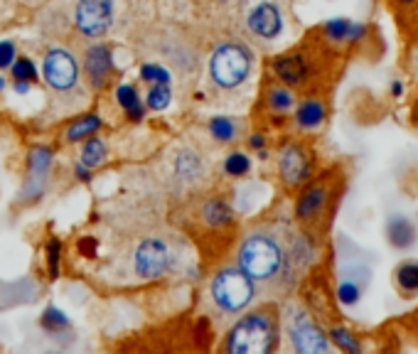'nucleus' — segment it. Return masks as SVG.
<instances>
[{
    "label": "nucleus",
    "instance_id": "obj_31",
    "mask_svg": "<svg viewBox=\"0 0 418 354\" xmlns=\"http://www.w3.org/2000/svg\"><path fill=\"white\" fill-rule=\"evenodd\" d=\"M268 104H271L273 111H288L293 106V94L288 88H271Z\"/></svg>",
    "mask_w": 418,
    "mask_h": 354
},
{
    "label": "nucleus",
    "instance_id": "obj_18",
    "mask_svg": "<svg viewBox=\"0 0 418 354\" xmlns=\"http://www.w3.org/2000/svg\"><path fill=\"white\" fill-rule=\"evenodd\" d=\"M295 118H298L300 128H318V125L323 123V118H325V106L320 104V101H315V99L303 101Z\"/></svg>",
    "mask_w": 418,
    "mask_h": 354
},
{
    "label": "nucleus",
    "instance_id": "obj_33",
    "mask_svg": "<svg viewBox=\"0 0 418 354\" xmlns=\"http://www.w3.org/2000/svg\"><path fill=\"white\" fill-rule=\"evenodd\" d=\"M15 62V45L8 40L0 42V69L10 67V64Z\"/></svg>",
    "mask_w": 418,
    "mask_h": 354
},
{
    "label": "nucleus",
    "instance_id": "obj_11",
    "mask_svg": "<svg viewBox=\"0 0 418 354\" xmlns=\"http://www.w3.org/2000/svg\"><path fill=\"white\" fill-rule=\"evenodd\" d=\"M111 69H114V59H111L109 47L104 45H94L86 54V77L91 79V86L101 88L109 79Z\"/></svg>",
    "mask_w": 418,
    "mask_h": 354
},
{
    "label": "nucleus",
    "instance_id": "obj_8",
    "mask_svg": "<svg viewBox=\"0 0 418 354\" xmlns=\"http://www.w3.org/2000/svg\"><path fill=\"white\" fill-rule=\"evenodd\" d=\"M77 27L89 37H101L111 25V3L109 0H79Z\"/></svg>",
    "mask_w": 418,
    "mask_h": 354
},
{
    "label": "nucleus",
    "instance_id": "obj_26",
    "mask_svg": "<svg viewBox=\"0 0 418 354\" xmlns=\"http://www.w3.org/2000/svg\"><path fill=\"white\" fill-rule=\"evenodd\" d=\"M332 342L337 344V347L342 349V352H350V354H359V342L355 339V334L350 332V330H345V328H334L332 332Z\"/></svg>",
    "mask_w": 418,
    "mask_h": 354
},
{
    "label": "nucleus",
    "instance_id": "obj_28",
    "mask_svg": "<svg viewBox=\"0 0 418 354\" xmlns=\"http://www.w3.org/2000/svg\"><path fill=\"white\" fill-rule=\"evenodd\" d=\"M249 167H251V160L244 155V153H231V155L226 157V162H224L226 175H231V177L246 175V172H249Z\"/></svg>",
    "mask_w": 418,
    "mask_h": 354
},
{
    "label": "nucleus",
    "instance_id": "obj_39",
    "mask_svg": "<svg viewBox=\"0 0 418 354\" xmlns=\"http://www.w3.org/2000/svg\"><path fill=\"white\" fill-rule=\"evenodd\" d=\"M3 88H6V79L0 77V91H3Z\"/></svg>",
    "mask_w": 418,
    "mask_h": 354
},
{
    "label": "nucleus",
    "instance_id": "obj_14",
    "mask_svg": "<svg viewBox=\"0 0 418 354\" xmlns=\"http://www.w3.org/2000/svg\"><path fill=\"white\" fill-rule=\"evenodd\" d=\"M273 69H276L278 77H281L286 84H291V86H298V84H303L305 74H308V67H305L303 57H298V54H288V57H281L276 64H273Z\"/></svg>",
    "mask_w": 418,
    "mask_h": 354
},
{
    "label": "nucleus",
    "instance_id": "obj_10",
    "mask_svg": "<svg viewBox=\"0 0 418 354\" xmlns=\"http://www.w3.org/2000/svg\"><path fill=\"white\" fill-rule=\"evenodd\" d=\"M281 175L288 185H300L310 177V162L298 146H288L281 155Z\"/></svg>",
    "mask_w": 418,
    "mask_h": 354
},
{
    "label": "nucleus",
    "instance_id": "obj_16",
    "mask_svg": "<svg viewBox=\"0 0 418 354\" xmlns=\"http://www.w3.org/2000/svg\"><path fill=\"white\" fill-rule=\"evenodd\" d=\"M49 162H52V153L47 148H35L30 155V170H32V177H30V185L35 190V194L40 192L42 183H45V177H47V170H49Z\"/></svg>",
    "mask_w": 418,
    "mask_h": 354
},
{
    "label": "nucleus",
    "instance_id": "obj_19",
    "mask_svg": "<svg viewBox=\"0 0 418 354\" xmlns=\"http://www.w3.org/2000/svg\"><path fill=\"white\" fill-rule=\"evenodd\" d=\"M202 214H204V222L212 226H224L231 222V209L226 207L224 199H209V202L204 204Z\"/></svg>",
    "mask_w": 418,
    "mask_h": 354
},
{
    "label": "nucleus",
    "instance_id": "obj_27",
    "mask_svg": "<svg viewBox=\"0 0 418 354\" xmlns=\"http://www.w3.org/2000/svg\"><path fill=\"white\" fill-rule=\"evenodd\" d=\"M10 67H13V77H15L17 82H35L37 79V69H35V64H32V59L15 57V62H13Z\"/></svg>",
    "mask_w": 418,
    "mask_h": 354
},
{
    "label": "nucleus",
    "instance_id": "obj_34",
    "mask_svg": "<svg viewBox=\"0 0 418 354\" xmlns=\"http://www.w3.org/2000/svg\"><path fill=\"white\" fill-rule=\"evenodd\" d=\"M57 263H59V241H49V273L57 276Z\"/></svg>",
    "mask_w": 418,
    "mask_h": 354
},
{
    "label": "nucleus",
    "instance_id": "obj_38",
    "mask_svg": "<svg viewBox=\"0 0 418 354\" xmlns=\"http://www.w3.org/2000/svg\"><path fill=\"white\" fill-rule=\"evenodd\" d=\"M79 249H84L86 254H94V241H86V244H79Z\"/></svg>",
    "mask_w": 418,
    "mask_h": 354
},
{
    "label": "nucleus",
    "instance_id": "obj_20",
    "mask_svg": "<svg viewBox=\"0 0 418 354\" xmlns=\"http://www.w3.org/2000/svg\"><path fill=\"white\" fill-rule=\"evenodd\" d=\"M325 204V190L323 187H313L300 197L298 202V217L300 219H310L320 212V207Z\"/></svg>",
    "mask_w": 418,
    "mask_h": 354
},
{
    "label": "nucleus",
    "instance_id": "obj_35",
    "mask_svg": "<svg viewBox=\"0 0 418 354\" xmlns=\"http://www.w3.org/2000/svg\"><path fill=\"white\" fill-rule=\"evenodd\" d=\"M27 88H30V82H17V84H15V91H17V94H27Z\"/></svg>",
    "mask_w": 418,
    "mask_h": 354
},
{
    "label": "nucleus",
    "instance_id": "obj_25",
    "mask_svg": "<svg viewBox=\"0 0 418 354\" xmlns=\"http://www.w3.org/2000/svg\"><path fill=\"white\" fill-rule=\"evenodd\" d=\"M40 325L47 330V332H62V330L69 325V320L62 310H57V307H47L45 315L40 318Z\"/></svg>",
    "mask_w": 418,
    "mask_h": 354
},
{
    "label": "nucleus",
    "instance_id": "obj_13",
    "mask_svg": "<svg viewBox=\"0 0 418 354\" xmlns=\"http://www.w3.org/2000/svg\"><path fill=\"white\" fill-rule=\"evenodd\" d=\"M387 236L394 249H411L416 244V229L406 217H392L387 224Z\"/></svg>",
    "mask_w": 418,
    "mask_h": 354
},
{
    "label": "nucleus",
    "instance_id": "obj_12",
    "mask_svg": "<svg viewBox=\"0 0 418 354\" xmlns=\"http://www.w3.org/2000/svg\"><path fill=\"white\" fill-rule=\"evenodd\" d=\"M366 32L364 25H355L352 20H347V17H334V20H327L325 22V35H327V40L332 42H357L362 40Z\"/></svg>",
    "mask_w": 418,
    "mask_h": 354
},
{
    "label": "nucleus",
    "instance_id": "obj_23",
    "mask_svg": "<svg viewBox=\"0 0 418 354\" xmlns=\"http://www.w3.org/2000/svg\"><path fill=\"white\" fill-rule=\"evenodd\" d=\"M99 125H101L99 116H86V118L77 121V123L67 130V141L77 143V141H82V138H89L91 133H96V130H99Z\"/></svg>",
    "mask_w": 418,
    "mask_h": 354
},
{
    "label": "nucleus",
    "instance_id": "obj_24",
    "mask_svg": "<svg viewBox=\"0 0 418 354\" xmlns=\"http://www.w3.org/2000/svg\"><path fill=\"white\" fill-rule=\"evenodd\" d=\"M104 160H106L104 141H101V138H91V141H86V146H84V151H82V165L99 167Z\"/></svg>",
    "mask_w": 418,
    "mask_h": 354
},
{
    "label": "nucleus",
    "instance_id": "obj_6",
    "mask_svg": "<svg viewBox=\"0 0 418 354\" xmlns=\"http://www.w3.org/2000/svg\"><path fill=\"white\" fill-rule=\"evenodd\" d=\"M170 261H173V254H170V246L165 241L146 239L136 251V273L146 281L160 278L170 268Z\"/></svg>",
    "mask_w": 418,
    "mask_h": 354
},
{
    "label": "nucleus",
    "instance_id": "obj_22",
    "mask_svg": "<svg viewBox=\"0 0 418 354\" xmlns=\"http://www.w3.org/2000/svg\"><path fill=\"white\" fill-rule=\"evenodd\" d=\"M396 283L403 293H418V261H408V263L398 266Z\"/></svg>",
    "mask_w": 418,
    "mask_h": 354
},
{
    "label": "nucleus",
    "instance_id": "obj_7",
    "mask_svg": "<svg viewBox=\"0 0 418 354\" xmlns=\"http://www.w3.org/2000/svg\"><path fill=\"white\" fill-rule=\"evenodd\" d=\"M79 67L67 49H52L45 57V82L57 91H69L77 86Z\"/></svg>",
    "mask_w": 418,
    "mask_h": 354
},
{
    "label": "nucleus",
    "instance_id": "obj_30",
    "mask_svg": "<svg viewBox=\"0 0 418 354\" xmlns=\"http://www.w3.org/2000/svg\"><path fill=\"white\" fill-rule=\"evenodd\" d=\"M167 104H170V88H167V84H155L150 88V94H148V106L153 111H162L167 109Z\"/></svg>",
    "mask_w": 418,
    "mask_h": 354
},
{
    "label": "nucleus",
    "instance_id": "obj_15",
    "mask_svg": "<svg viewBox=\"0 0 418 354\" xmlns=\"http://www.w3.org/2000/svg\"><path fill=\"white\" fill-rule=\"evenodd\" d=\"M175 172H178V177H183L185 183H194L204 175V165L197 153L180 151V155L175 157Z\"/></svg>",
    "mask_w": 418,
    "mask_h": 354
},
{
    "label": "nucleus",
    "instance_id": "obj_2",
    "mask_svg": "<svg viewBox=\"0 0 418 354\" xmlns=\"http://www.w3.org/2000/svg\"><path fill=\"white\" fill-rule=\"evenodd\" d=\"M276 342V323L266 313H251L241 318L226 334L229 354H266Z\"/></svg>",
    "mask_w": 418,
    "mask_h": 354
},
{
    "label": "nucleus",
    "instance_id": "obj_36",
    "mask_svg": "<svg viewBox=\"0 0 418 354\" xmlns=\"http://www.w3.org/2000/svg\"><path fill=\"white\" fill-rule=\"evenodd\" d=\"M392 94H394V96H401V94H403V84H401V82H394V84H392Z\"/></svg>",
    "mask_w": 418,
    "mask_h": 354
},
{
    "label": "nucleus",
    "instance_id": "obj_41",
    "mask_svg": "<svg viewBox=\"0 0 418 354\" xmlns=\"http://www.w3.org/2000/svg\"><path fill=\"white\" fill-rule=\"evenodd\" d=\"M403 3H411V0H403Z\"/></svg>",
    "mask_w": 418,
    "mask_h": 354
},
{
    "label": "nucleus",
    "instance_id": "obj_37",
    "mask_svg": "<svg viewBox=\"0 0 418 354\" xmlns=\"http://www.w3.org/2000/svg\"><path fill=\"white\" fill-rule=\"evenodd\" d=\"M263 136H251V148H263Z\"/></svg>",
    "mask_w": 418,
    "mask_h": 354
},
{
    "label": "nucleus",
    "instance_id": "obj_21",
    "mask_svg": "<svg viewBox=\"0 0 418 354\" xmlns=\"http://www.w3.org/2000/svg\"><path fill=\"white\" fill-rule=\"evenodd\" d=\"M209 133H212L217 141L229 143L234 141L236 133H239V125H236V121L226 118V116H217V118H212V123H209Z\"/></svg>",
    "mask_w": 418,
    "mask_h": 354
},
{
    "label": "nucleus",
    "instance_id": "obj_32",
    "mask_svg": "<svg viewBox=\"0 0 418 354\" xmlns=\"http://www.w3.org/2000/svg\"><path fill=\"white\" fill-rule=\"evenodd\" d=\"M359 293H362V288L357 286L355 281H345V283H340V288H337V295H340L342 305H355V302L359 300Z\"/></svg>",
    "mask_w": 418,
    "mask_h": 354
},
{
    "label": "nucleus",
    "instance_id": "obj_9",
    "mask_svg": "<svg viewBox=\"0 0 418 354\" xmlns=\"http://www.w3.org/2000/svg\"><path fill=\"white\" fill-rule=\"evenodd\" d=\"M249 27L254 35L263 37V40H273L276 35H281L283 20L281 10L273 3H261L258 8H254V13L249 15Z\"/></svg>",
    "mask_w": 418,
    "mask_h": 354
},
{
    "label": "nucleus",
    "instance_id": "obj_3",
    "mask_svg": "<svg viewBox=\"0 0 418 354\" xmlns=\"http://www.w3.org/2000/svg\"><path fill=\"white\" fill-rule=\"evenodd\" d=\"M254 281L241 268H224L212 281V300L224 313H241L254 300Z\"/></svg>",
    "mask_w": 418,
    "mask_h": 354
},
{
    "label": "nucleus",
    "instance_id": "obj_40",
    "mask_svg": "<svg viewBox=\"0 0 418 354\" xmlns=\"http://www.w3.org/2000/svg\"><path fill=\"white\" fill-rule=\"evenodd\" d=\"M413 116H416V121H418V106H416V111H413Z\"/></svg>",
    "mask_w": 418,
    "mask_h": 354
},
{
    "label": "nucleus",
    "instance_id": "obj_17",
    "mask_svg": "<svg viewBox=\"0 0 418 354\" xmlns=\"http://www.w3.org/2000/svg\"><path fill=\"white\" fill-rule=\"evenodd\" d=\"M116 99H118V104L128 111V118L131 121L143 118V106H141V99H138L136 86H131V84H121V86L116 88Z\"/></svg>",
    "mask_w": 418,
    "mask_h": 354
},
{
    "label": "nucleus",
    "instance_id": "obj_4",
    "mask_svg": "<svg viewBox=\"0 0 418 354\" xmlns=\"http://www.w3.org/2000/svg\"><path fill=\"white\" fill-rule=\"evenodd\" d=\"M251 69V54L246 52L241 45H222L209 62V72L215 79L217 86L222 88H234L249 77Z\"/></svg>",
    "mask_w": 418,
    "mask_h": 354
},
{
    "label": "nucleus",
    "instance_id": "obj_5",
    "mask_svg": "<svg viewBox=\"0 0 418 354\" xmlns=\"http://www.w3.org/2000/svg\"><path fill=\"white\" fill-rule=\"evenodd\" d=\"M288 334H291L293 349L300 354H323L330 349L325 334L305 313H293L288 318Z\"/></svg>",
    "mask_w": 418,
    "mask_h": 354
},
{
    "label": "nucleus",
    "instance_id": "obj_1",
    "mask_svg": "<svg viewBox=\"0 0 418 354\" xmlns=\"http://www.w3.org/2000/svg\"><path fill=\"white\" fill-rule=\"evenodd\" d=\"M239 268L254 283H268L281 276L286 266V249L273 231H251L239 246Z\"/></svg>",
    "mask_w": 418,
    "mask_h": 354
},
{
    "label": "nucleus",
    "instance_id": "obj_29",
    "mask_svg": "<svg viewBox=\"0 0 418 354\" xmlns=\"http://www.w3.org/2000/svg\"><path fill=\"white\" fill-rule=\"evenodd\" d=\"M141 79L148 84H170V72L160 64H143Z\"/></svg>",
    "mask_w": 418,
    "mask_h": 354
}]
</instances>
